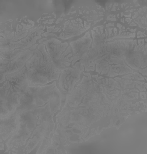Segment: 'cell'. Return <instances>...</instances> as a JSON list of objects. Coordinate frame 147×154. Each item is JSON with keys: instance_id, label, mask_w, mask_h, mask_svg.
<instances>
[{"instance_id": "cell-2", "label": "cell", "mask_w": 147, "mask_h": 154, "mask_svg": "<svg viewBox=\"0 0 147 154\" xmlns=\"http://www.w3.org/2000/svg\"><path fill=\"white\" fill-rule=\"evenodd\" d=\"M48 43L46 47L52 62L59 70L67 69L66 68L69 66L70 62L72 60L69 58L72 54L68 55V54L71 52L70 47H69L65 51L66 47L68 46L67 43L59 45L56 43Z\"/></svg>"}, {"instance_id": "cell-3", "label": "cell", "mask_w": 147, "mask_h": 154, "mask_svg": "<svg viewBox=\"0 0 147 154\" xmlns=\"http://www.w3.org/2000/svg\"><path fill=\"white\" fill-rule=\"evenodd\" d=\"M20 127L18 113L15 111L1 119V134H4L3 139L5 140L9 136L16 133Z\"/></svg>"}, {"instance_id": "cell-5", "label": "cell", "mask_w": 147, "mask_h": 154, "mask_svg": "<svg viewBox=\"0 0 147 154\" xmlns=\"http://www.w3.org/2000/svg\"><path fill=\"white\" fill-rule=\"evenodd\" d=\"M91 42L92 40L89 36V33H87L82 38L79 39L75 42L71 43L74 54V61L84 58L91 46Z\"/></svg>"}, {"instance_id": "cell-4", "label": "cell", "mask_w": 147, "mask_h": 154, "mask_svg": "<svg viewBox=\"0 0 147 154\" xmlns=\"http://www.w3.org/2000/svg\"><path fill=\"white\" fill-rule=\"evenodd\" d=\"M79 80V75L75 70L72 69H66L61 75L60 86L64 93L70 92L76 82H78Z\"/></svg>"}, {"instance_id": "cell-1", "label": "cell", "mask_w": 147, "mask_h": 154, "mask_svg": "<svg viewBox=\"0 0 147 154\" xmlns=\"http://www.w3.org/2000/svg\"><path fill=\"white\" fill-rule=\"evenodd\" d=\"M26 63L27 81L29 85H46L59 79L60 72L52 62L43 45L38 47Z\"/></svg>"}]
</instances>
